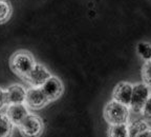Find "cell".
Masks as SVG:
<instances>
[{"label":"cell","mask_w":151,"mask_h":137,"mask_svg":"<svg viewBox=\"0 0 151 137\" xmlns=\"http://www.w3.org/2000/svg\"><path fill=\"white\" fill-rule=\"evenodd\" d=\"M36 64L34 56L27 51L20 50L12 55L9 59V66L12 71L22 79H25Z\"/></svg>","instance_id":"6da1fadb"},{"label":"cell","mask_w":151,"mask_h":137,"mask_svg":"<svg viewBox=\"0 0 151 137\" xmlns=\"http://www.w3.org/2000/svg\"><path fill=\"white\" fill-rule=\"evenodd\" d=\"M130 108L112 99L105 106L104 117L109 125H119L127 123L129 120Z\"/></svg>","instance_id":"7a4b0ae2"},{"label":"cell","mask_w":151,"mask_h":137,"mask_svg":"<svg viewBox=\"0 0 151 137\" xmlns=\"http://www.w3.org/2000/svg\"><path fill=\"white\" fill-rule=\"evenodd\" d=\"M151 95V89L145 82H139L133 85L131 101L129 108L132 112L141 114L145 103Z\"/></svg>","instance_id":"3957f363"},{"label":"cell","mask_w":151,"mask_h":137,"mask_svg":"<svg viewBox=\"0 0 151 137\" xmlns=\"http://www.w3.org/2000/svg\"><path fill=\"white\" fill-rule=\"evenodd\" d=\"M18 128L24 137H39L44 130V123L39 116L28 114Z\"/></svg>","instance_id":"277c9868"},{"label":"cell","mask_w":151,"mask_h":137,"mask_svg":"<svg viewBox=\"0 0 151 137\" xmlns=\"http://www.w3.org/2000/svg\"><path fill=\"white\" fill-rule=\"evenodd\" d=\"M50 77H52V74L47 70L46 66H44L41 63H36L33 70L29 72V74L24 80L27 81L32 87H41L46 82L47 79H50Z\"/></svg>","instance_id":"5b68a950"},{"label":"cell","mask_w":151,"mask_h":137,"mask_svg":"<svg viewBox=\"0 0 151 137\" xmlns=\"http://www.w3.org/2000/svg\"><path fill=\"white\" fill-rule=\"evenodd\" d=\"M48 99L45 96L41 87H32L26 91L25 104L33 110H39L48 103Z\"/></svg>","instance_id":"8992f818"},{"label":"cell","mask_w":151,"mask_h":137,"mask_svg":"<svg viewBox=\"0 0 151 137\" xmlns=\"http://www.w3.org/2000/svg\"><path fill=\"white\" fill-rule=\"evenodd\" d=\"M41 89L44 92L48 101L57 100L62 95L64 90L61 80L58 77H56V76H52L50 79H47L46 82L41 87Z\"/></svg>","instance_id":"52a82bcc"},{"label":"cell","mask_w":151,"mask_h":137,"mask_svg":"<svg viewBox=\"0 0 151 137\" xmlns=\"http://www.w3.org/2000/svg\"><path fill=\"white\" fill-rule=\"evenodd\" d=\"M132 90H133V85L126 81L120 82L116 85L112 93V98L121 103L129 106L130 101H131Z\"/></svg>","instance_id":"ba28073f"},{"label":"cell","mask_w":151,"mask_h":137,"mask_svg":"<svg viewBox=\"0 0 151 137\" xmlns=\"http://www.w3.org/2000/svg\"><path fill=\"white\" fill-rule=\"evenodd\" d=\"M6 116L12 121L13 125L18 127L24 118L28 115V109L25 103L9 104L6 109Z\"/></svg>","instance_id":"9c48e42d"},{"label":"cell","mask_w":151,"mask_h":137,"mask_svg":"<svg viewBox=\"0 0 151 137\" xmlns=\"http://www.w3.org/2000/svg\"><path fill=\"white\" fill-rule=\"evenodd\" d=\"M6 102L9 104H18L25 103L26 90L20 85H9L6 90Z\"/></svg>","instance_id":"30bf717a"},{"label":"cell","mask_w":151,"mask_h":137,"mask_svg":"<svg viewBox=\"0 0 151 137\" xmlns=\"http://www.w3.org/2000/svg\"><path fill=\"white\" fill-rule=\"evenodd\" d=\"M108 137H129L128 123L110 125L108 129Z\"/></svg>","instance_id":"8fae6325"},{"label":"cell","mask_w":151,"mask_h":137,"mask_svg":"<svg viewBox=\"0 0 151 137\" xmlns=\"http://www.w3.org/2000/svg\"><path fill=\"white\" fill-rule=\"evenodd\" d=\"M150 125L147 123L146 120L143 119H139V120H134L132 122L128 123V131H129V137H137L139 133H142L147 128H149Z\"/></svg>","instance_id":"7c38bea8"},{"label":"cell","mask_w":151,"mask_h":137,"mask_svg":"<svg viewBox=\"0 0 151 137\" xmlns=\"http://www.w3.org/2000/svg\"><path fill=\"white\" fill-rule=\"evenodd\" d=\"M13 122L6 114H0V137H11L13 133Z\"/></svg>","instance_id":"4fadbf2b"},{"label":"cell","mask_w":151,"mask_h":137,"mask_svg":"<svg viewBox=\"0 0 151 137\" xmlns=\"http://www.w3.org/2000/svg\"><path fill=\"white\" fill-rule=\"evenodd\" d=\"M137 53L145 62L151 60V44L146 41H141L137 44Z\"/></svg>","instance_id":"5bb4252c"},{"label":"cell","mask_w":151,"mask_h":137,"mask_svg":"<svg viewBox=\"0 0 151 137\" xmlns=\"http://www.w3.org/2000/svg\"><path fill=\"white\" fill-rule=\"evenodd\" d=\"M12 16V7L6 0H0V23H4Z\"/></svg>","instance_id":"9a60e30c"},{"label":"cell","mask_w":151,"mask_h":137,"mask_svg":"<svg viewBox=\"0 0 151 137\" xmlns=\"http://www.w3.org/2000/svg\"><path fill=\"white\" fill-rule=\"evenodd\" d=\"M142 77L144 82L151 89V60L146 61L142 68Z\"/></svg>","instance_id":"2e32d148"},{"label":"cell","mask_w":151,"mask_h":137,"mask_svg":"<svg viewBox=\"0 0 151 137\" xmlns=\"http://www.w3.org/2000/svg\"><path fill=\"white\" fill-rule=\"evenodd\" d=\"M141 114L146 120H151V95L149 96L148 100H147L146 103H145Z\"/></svg>","instance_id":"e0dca14e"},{"label":"cell","mask_w":151,"mask_h":137,"mask_svg":"<svg viewBox=\"0 0 151 137\" xmlns=\"http://www.w3.org/2000/svg\"><path fill=\"white\" fill-rule=\"evenodd\" d=\"M4 106H7L6 102V92L4 89L0 87V109H2Z\"/></svg>","instance_id":"ac0fdd59"},{"label":"cell","mask_w":151,"mask_h":137,"mask_svg":"<svg viewBox=\"0 0 151 137\" xmlns=\"http://www.w3.org/2000/svg\"><path fill=\"white\" fill-rule=\"evenodd\" d=\"M137 137H151V127L147 128L146 130H144L142 133H139Z\"/></svg>","instance_id":"d6986e66"}]
</instances>
